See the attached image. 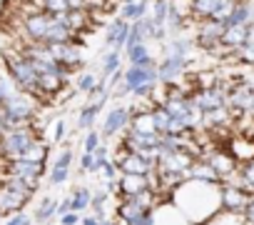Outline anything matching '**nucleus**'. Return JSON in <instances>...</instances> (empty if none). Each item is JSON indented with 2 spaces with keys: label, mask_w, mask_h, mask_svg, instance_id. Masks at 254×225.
I'll return each instance as SVG.
<instances>
[{
  "label": "nucleus",
  "mask_w": 254,
  "mask_h": 225,
  "mask_svg": "<svg viewBox=\"0 0 254 225\" xmlns=\"http://www.w3.org/2000/svg\"><path fill=\"white\" fill-rule=\"evenodd\" d=\"M30 198L25 195V193H20V190H15V188H10V185H0V215H15V213H20L23 208H25V203H28Z\"/></svg>",
  "instance_id": "f257e3e1"
},
{
  "label": "nucleus",
  "mask_w": 254,
  "mask_h": 225,
  "mask_svg": "<svg viewBox=\"0 0 254 225\" xmlns=\"http://www.w3.org/2000/svg\"><path fill=\"white\" fill-rule=\"evenodd\" d=\"M147 188H150V180H147L145 175H135V173H130V175H127V178L120 183V190H122L125 195H130V198L145 193Z\"/></svg>",
  "instance_id": "f03ea898"
},
{
  "label": "nucleus",
  "mask_w": 254,
  "mask_h": 225,
  "mask_svg": "<svg viewBox=\"0 0 254 225\" xmlns=\"http://www.w3.org/2000/svg\"><path fill=\"white\" fill-rule=\"evenodd\" d=\"M55 208H58V205H55V200H53V198H45V200L40 203V208H38L35 218H38L40 223H48V218L55 213Z\"/></svg>",
  "instance_id": "7ed1b4c3"
},
{
  "label": "nucleus",
  "mask_w": 254,
  "mask_h": 225,
  "mask_svg": "<svg viewBox=\"0 0 254 225\" xmlns=\"http://www.w3.org/2000/svg\"><path fill=\"white\" fill-rule=\"evenodd\" d=\"M3 225H30V220L23 213H15V215H8V220Z\"/></svg>",
  "instance_id": "20e7f679"
},
{
  "label": "nucleus",
  "mask_w": 254,
  "mask_h": 225,
  "mask_svg": "<svg viewBox=\"0 0 254 225\" xmlns=\"http://www.w3.org/2000/svg\"><path fill=\"white\" fill-rule=\"evenodd\" d=\"M77 223V218L72 215V213H67V215H63V225H75Z\"/></svg>",
  "instance_id": "39448f33"
}]
</instances>
